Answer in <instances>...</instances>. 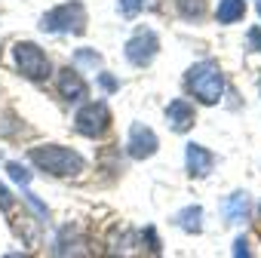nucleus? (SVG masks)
I'll list each match as a JSON object with an SVG mask.
<instances>
[{"label": "nucleus", "instance_id": "obj_21", "mask_svg": "<svg viewBox=\"0 0 261 258\" xmlns=\"http://www.w3.org/2000/svg\"><path fill=\"white\" fill-rule=\"evenodd\" d=\"M0 209H13V194L7 191L4 182H0Z\"/></svg>", "mask_w": 261, "mask_h": 258}, {"label": "nucleus", "instance_id": "obj_23", "mask_svg": "<svg viewBox=\"0 0 261 258\" xmlns=\"http://www.w3.org/2000/svg\"><path fill=\"white\" fill-rule=\"evenodd\" d=\"M249 43H252V49H261V28L249 31Z\"/></svg>", "mask_w": 261, "mask_h": 258}, {"label": "nucleus", "instance_id": "obj_19", "mask_svg": "<svg viewBox=\"0 0 261 258\" xmlns=\"http://www.w3.org/2000/svg\"><path fill=\"white\" fill-rule=\"evenodd\" d=\"M7 172H10L19 185H28V182H31V172H28L25 166H19V163H7Z\"/></svg>", "mask_w": 261, "mask_h": 258}, {"label": "nucleus", "instance_id": "obj_3", "mask_svg": "<svg viewBox=\"0 0 261 258\" xmlns=\"http://www.w3.org/2000/svg\"><path fill=\"white\" fill-rule=\"evenodd\" d=\"M40 28L53 31V34H83V28H86V7L80 4V0L62 4V7L43 13Z\"/></svg>", "mask_w": 261, "mask_h": 258}, {"label": "nucleus", "instance_id": "obj_17", "mask_svg": "<svg viewBox=\"0 0 261 258\" xmlns=\"http://www.w3.org/2000/svg\"><path fill=\"white\" fill-rule=\"evenodd\" d=\"M74 62L77 65H89V68H101V56L92 53V49H77L74 53Z\"/></svg>", "mask_w": 261, "mask_h": 258}, {"label": "nucleus", "instance_id": "obj_6", "mask_svg": "<svg viewBox=\"0 0 261 258\" xmlns=\"http://www.w3.org/2000/svg\"><path fill=\"white\" fill-rule=\"evenodd\" d=\"M157 49H160L157 34H154V31H139V34L129 37V43H126V59L133 62L136 68H145V65L157 56Z\"/></svg>", "mask_w": 261, "mask_h": 258}, {"label": "nucleus", "instance_id": "obj_24", "mask_svg": "<svg viewBox=\"0 0 261 258\" xmlns=\"http://www.w3.org/2000/svg\"><path fill=\"white\" fill-rule=\"evenodd\" d=\"M4 258H28V255H22V252H10V255H4Z\"/></svg>", "mask_w": 261, "mask_h": 258}, {"label": "nucleus", "instance_id": "obj_10", "mask_svg": "<svg viewBox=\"0 0 261 258\" xmlns=\"http://www.w3.org/2000/svg\"><path fill=\"white\" fill-rule=\"evenodd\" d=\"M59 92H62V98L77 101V98L86 95V83H83V77H80L74 68H65V71L59 74Z\"/></svg>", "mask_w": 261, "mask_h": 258}, {"label": "nucleus", "instance_id": "obj_2", "mask_svg": "<svg viewBox=\"0 0 261 258\" xmlns=\"http://www.w3.org/2000/svg\"><path fill=\"white\" fill-rule=\"evenodd\" d=\"M188 89L203 101V105H215L224 95V77L218 71L215 62H200L188 71Z\"/></svg>", "mask_w": 261, "mask_h": 258}, {"label": "nucleus", "instance_id": "obj_4", "mask_svg": "<svg viewBox=\"0 0 261 258\" xmlns=\"http://www.w3.org/2000/svg\"><path fill=\"white\" fill-rule=\"evenodd\" d=\"M13 59H16V68H19L28 80H34V83L46 80L49 71H53L46 53H43L37 43H31V40H19V43L13 46Z\"/></svg>", "mask_w": 261, "mask_h": 258}, {"label": "nucleus", "instance_id": "obj_12", "mask_svg": "<svg viewBox=\"0 0 261 258\" xmlns=\"http://www.w3.org/2000/svg\"><path fill=\"white\" fill-rule=\"evenodd\" d=\"M246 215H249V197H246L243 191L230 194V197L224 200V218H227V221H243Z\"/></svg>", "mask_w": 261, "mask_h": 258}, {"label": "nucleus", "instance_id": "obj_9", "mask_svg": "<svg viewBox=\"0 0 261 258\" xmlns=\"http://www.w3.org/2000/svg\"><path fill=\"white\" fill-rule=\"evenodd\" d=\"M194 105L191 101H185V98H175V101H169V108H166V120H169V129H175V133H188V129L194 126Z\"/></svg>", "mask_w": 261, "mask_h": 258}, {"label": "nucleus", "instance_id": "obj_8", "mask_svg": "<svg viewBox=\"0 0 261 258\" xmlns=\"http://www.w3.org/2000/svg\"><path fill=\"white\" fill-rule=\"evenodd\" d=\"M86 240L74 227H62L53 240V258H86Z\"/></svg>", "mask_w": 261, "mask_h": 258}, {"label": "nucleus", "instance_id": "obj_14", "mask_svg": "<svg viewBox=\"0 0 261 258\" xmlns=\"http://www.w3.org/2000/svg\"><path fill=\"white\" fill-rule=\"evenodd\" d=\"M178 224H181L188 234H197V230L203 227V209H200V206H188V209L178 215Z\"/></svg>", "mask_w": 261, "mask_h": 258}, {"label": "nucleus", "instance_id": "obj_16", "mask_svg": "<svg viewBox=\"0 0 261 258\" xmlns=\"http://www.w3.org/2000/svg\"><path fill=\"white\" fill-rule=\"evenodd\" d=\"M175 7L185 19H200L206 16V0H175Z\"/></svg>", "mask_w": 261, "mask_h": 258}, {"label": "nucleus", "instance_id": "obj_18", "mask_svg": "<svg viewBox=\"0 0 261 258\" xmlns=\"http://www.w3.org/2000/svg\"><path fill=\"white\" fill-rule=\"evenodd\" d=\"M142 7H145V0H120V13L126 19H136L142 13Z\"/></svg>", "mask_w": 261, "mask_h": 258}, {"label": "nucleus", "instance_id": "obj_15", "mask_svg": "<svg viewBox=\"0 0 261 258\" xmlns=\"http://www.w3.org/2000/svg\"><path fill=\"white\" fill-rule=\"evenodd\" d=\"M111 249L120 252V258H136L139 255V243L133 240V234H123V237L111 240Z\"/></svg>", "mask_w": 261, "mask_h": 258}, {"label": "nucleus", "instance_id": "obj_11", "mask_svg": "<svg viewBox=\"0 0 261 258\" xmlns=\"http://www.w3.org/2000/svg\"><path fill=\"white\" fill-rule=\"evenodd\" d=\"M212 166H215V157H212V151H206V148H200V145H188V172L191 175H209L212 172Z\"/></svg>", "mask_w": 261, "mask_h": 258}, {"label": "nucleus", "instance_id": "obj_22", "mask_svg": "<svg viewBox=\"0 0 261 258\" xmlns=\"http://www.w3.org/2000/svg\"><path fill=\"white\" fill-rule=\"evenodd\" d=\"M98 83H101L108 92H114V89H117V80H114L111 74H105V71H98Z\"/></svg>", "mask_w": 261, "mask_h": 258}, {"label": "nucleus", "instance_id": "obj_1", "mask_svg": "<svg viewBox=\"0 0 261 258\" xmlns=\"http://www.w3.org/2000/svg\"><path fill=\"white\" fill-rule=\"evenodd\" d=\"M31 163L40 166L46 175H77L83 169V157L71 148H62V145H40V148H31Z\"/></svg>", "mask_w": 261, "mask_h": 258}, {"label": "nucleus", "instance_id": "obj_7", "mask_svg": "<svg viewBox=\"0 0 261 258\" xmlns=\"http://www.w3.org/2000/svg\"><path fill=\"white\" fill-rule=\"evenodd\" d=\"M129 157H136V160H145L157 151V136H154V129L145 126V123H133L129 126V145H126Z\"/></svg>", "mask_w": 261, "mask_h": 258}, {"label": "nucleus", "instance_id": "obj_20", "mask_svg": "<svg viewBox=\"0 0 261 258\" xmlns=\"http://www.w3.org/2000/svg\"><path fill=\"white\" fill-rule=\"evenodd\" d=\"M233 258H252V252H249V240H246V237H240V240L233 243Z\"/></svg>", "mask_w": 261, "mask_h": 258}, {"label": "nucleus", "instance_id": "obj_5", "mask_svg": "<svg viewBox=\"0 0 261 258\" xmlns=\"http://www.w3.org/2000/svg\"><path fill=\"white\" fill-rule=\"evenodd\" d=\"M108 123H111V111H108L105 101H89V105H83V108L77 111V117H74L77 133L86 136V139H98L105 129H108Z\"/></svg>", "mask_w": 261, "mask_h": 258}, {"label": "nucleus", "instance_id": "obj_13", "mask_svg": "<svg viewBox=\"0 0 261 258\" xmlns=\"http://www.w3.org/2000/svg\"><path fill=\"white\" fill-rule=\"evenodd\" d=\"M243 13H246V4L243 0H218V22H224V25H230V22H240L243 19Z\"/></svg>", "mask_w": 261, "mask_h": 258}, {"label": "nucleus", "instance_id": "obj_25", "mask_svg": "<svg viewBox=\"0 0 261 258\" xmlns=\"http://www.w3.org/2000/svg\"><path fill=\"white\" fill-rule=\"evenodd\" d=\"M258 13H261V0H258Z\"/></svg>", "mask_w": 261, "mask_h": 258}]
</instances>
